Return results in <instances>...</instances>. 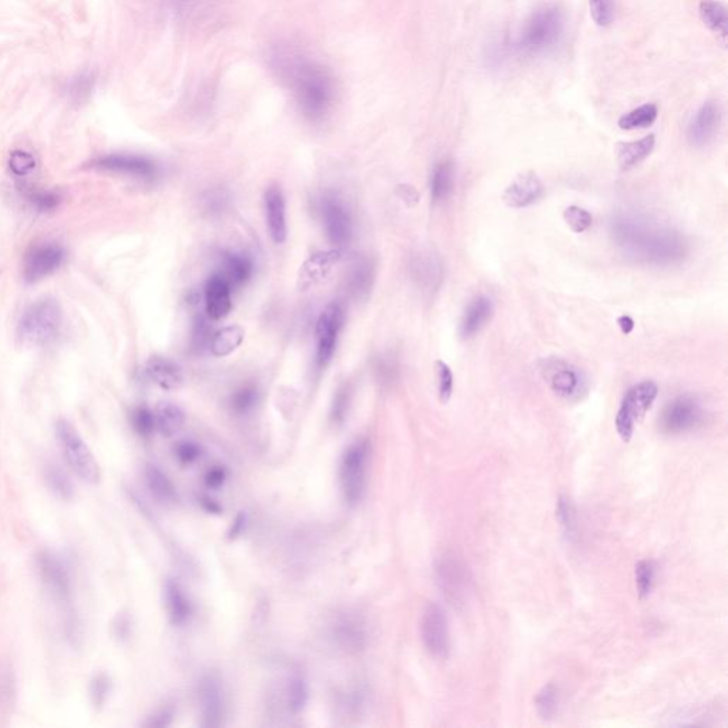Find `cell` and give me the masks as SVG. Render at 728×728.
<instances>
[{
  "mask_svg": "<svg viewBox=\"0 0 728 728\" xmlns=\"http://www.w3.org/2000/svg\"><path fill=\"white\" fill-rule=\"evenodd\" d=\"M269 64L292 93L299 110L310 121H322L332 113L337 86L330 69L289 43L269 51Z\"/></svg>",
  "mask_w": 728,
  "mask_h": 728,
  "instance_id": "obj_1",
  "label": "cell"
},
{
  "mask_svg": "<svg viewBox=\"0 0 728 728\" xmlns=\"http://www.w3.org/2000/svg\"><path fill=\"white\" fill-rule=\"evenodd\" d=\"M612 241L626 258L640 265L668 268L687 259L690 245L677 229L640 214H618L609 226Z\"/></svg>",
  "mask_w": 728,
  "mask_h": 728,
  "instance_id": "obj_2",
  "label": "cell"
},
{
  "mask_svg": "<svg viewBox=\"0 0 728 728\" xmlns=\"http://www.w3.org/2000/svg\"><path fill=\"white\" fill-rule=\"evenodd\" d=\"M565 14L557 5H544L535 9L521 29L517 49L525 56H539L557 48L564 39Z\"/></svg>",
  "mask_w": 728,
  "mask_h": 728,
  "instance_id": "obj_3",
  "label": "cell"
},
{
  "mask_svg": "<svg viewBox=\"0 0 728 728\" xmlns=\"http://www.w3.org/2000/svg\"><path fill=\"white\" fill-rule=\"evenodd\" d=\"M36 567L46 591L63 609L68 638L78 639V622L73 608V587L68 565L51 550H41L37 554Z\"/></svg>",
  "mask_w": 728,
  "mask_h": 728,
  "instance_id": "obj_4",
  "label": "cell"
},
{
  "mask_svg": "<svg viewBox=\"0 0 728 728\" xmlns=\"http://www.w3.org/2000/svg\"><path fill=\"white\" fill-rule=\"evenodd\" d=\"M63 312L58 300L41 298L27 306L17 323V336L26 346H46L60 333Z\"/></svg>",
  "mask_w": 728,
  "mask_h": 728,
  "instance_id": "obj_5",
  "label": "cell"
},
{
  "mask_svg": "<svg viewBox=\"0 0 728 728\" xmlns=\"http://www.w3.org/2000/svg\"><path fill=\"white\" fill-rule=\"evenodd\" d=\"M56 437L60 444L61 453L71 470L88 484H97L101 478L100 466L91 453L83 437L68 419H59L56 423Z\"/></svg>",
  "mask_w": 728,
  "mask_h": 728,
  "instance_id": "obj_6",
  "label": "cell"
},
{
  "mask_svg": "<svg viewBox=\"0 0 728 728\" xmlns=\"http://www.w3.org/2000/svg\"><path fill=\"white\" fill-rule=\"evenodd\" d=\"M659 387L655 382H645L634 384L629 389L622 400L618 414H616V430L624 443H629L633 437L634 429L645 414L651 409L658 399Z\"/></svg>",
  "mask_w": 728,
  "mask_h": 728,
  "instance_id": "obj_7",
  "label": "cell"
},
{
  "mask_svg": "<svg viewBox=\"0 0 728 728\" xmlns=\"http://www.w3.org/2000/svg\"><path fill=\"white\" fill-rule=\"evenodd\" d=\"M367 461H369V446L366 441L352 444L343 454L340 463V485L343 497L350 505L360 502L364 493Z\"/></svg>",
  "mask_w": 728,
  "mask_h": 728,
  "instance_id": "obj_8",
  "label": "cell"
},
{
  "mask_svg": "<svg viewBox=\"0 0 728 728\" xmlns=\"http://www.w3.org/2000/svg\"><path fill=\"white\" fill-rule=\"evenodd\" d=\"M319 214L326 236L336 251L347 248L352 241L353 224L345 202L335 194L323 195L319 201Z\"/></svg>",
  "mask_w": 728,
  "mask_h": 728,
  "instance_id": "obj_9",
  "label": "cell"
},
{
  "mask_svg": "<svg viewBox=\"0 0 728 728\" xmlns=\"http://www.w3.org/2000/svg\"><path fill=\"white\" fill-rule=\"evenodd\" d=\"M705 419V410L690 394L676 397L665 407L659 419L660 430L666 434H681L695 430Z\"/></svg>",
  "mask_w": 728,
  "mask_h": 728,
  "instance_id": "obj_10",
  "label": "cell"
},
{
  "mask_svg": "<svg viewBox=\"0 0 728 728\" xmlns=\"http://www.w3.org/2000/svg\"><path fill=\"white\" fill-rule=\"evenodd\" d=\"M437 584L447 601L454 606H460L466 601L470 592L471 577L463 561L456 555L441 557L436 565Z\"/></svg>",
  "mask_w": 728,
  "mask_h": 728,
  "instance_id": "obj_11",
  "label": "cell"
},
{
  "mask_svg": "<svg viewBox=\"0 0 728 728\" xmlns=\"http://www.w3.org/2000/svg\"><path fill=\"white\" fill-rule=\"evenodd\" d=\"M345 323V310L340 303L326 306L316 323V366L325 369L335 355L337 337Z\"/></svg>",
  "mask_w": 728,
  "mask_h": 728,
  "instance_id": "obj_12",
  "label": "cell"
},
{
  "mask_svg": "<svg viewBox=\"0 0 728 728\" xmlns=\"http://www.w3.org/2000/svg\"><path fill=\"white\" fill-rule=\"evenodd\" d=\"M424 648L436 659H447L450 653V631L446 612L440 604H429L419 623Z\"/></svg>",
  "mask_w": 728,
  "mask_h": 728,
  "instance_id": "obj_13",
  "label": "cell"
},
{
  "mask_svg": "<svg viewBox=\"0 0 728 728\" xmlns=\"http://www.w3.org/2000/svg\"><path fill=\"white\" fill-rule=\"evenodd\" d=\"M66 261L63 246L46 242L33 246L23 261V278L27 283H37L58 272Z\"/></svg>",
  "mask_w": 728,
  "mask_h": 728,
  "instance_id": "obj_14",
  "label": "cell"
},
{
  "mask_svg": "<svg viewBox=\"0 0 728 728\" xmlns=\"http://www.w3.org/2000/svg\"><path fill=\"white\" fill-rule=\"evenodd\" d=\"M548 386L562 399H574L584 390L582 373L562 359H545L539 366Z\"/></svg>",
  "mask_w": 728,
  "mask_h": 728,
  "instance_id": "obj_15",
  "label": "cell"
},
{
  "mask_svg": "<svg viewBox=\"0 0 728 728\" xmlns=\"http://www.w3.org/2000/svg\"><path fill=\"white\" fill-rule=\"evenodd\" d=\"M91 167L101 171L113 172V174L125 175L132 179L152 181L158 177L157 162L144 155L135 154H108L97 158Z\"/></svg>",
  "mask_w": 728,
  "mask_h": 728,
  "instance_id": "obj_16",
  "label": "cell"
},
{
  "mask_svg": "<svg viewBox=\"0 0 728 728\" xmlns=\"http://www.w3.org/2000/svg\"><path fill=\"white\" fill-rule=\"evenodd\" d=\"M723 108L717 101H707L698 108L687 127V142L696 148L714 142L723 125Z\"/></svg>",
  "mask_w": 728,
  "mask_h": 728,
  "instance_id": "obj_17",
  "label": "cell"
},
{
  "mask_svg": "<svg viewBox=\"0 0 728 728\" xmlns=\"http://www.w3.org/2000/svg\"><path fill=\"white\" fill-rule=\"evenodd\" d=\"M544 195V185L535 172H522L503 191L502 199L510 208H527Z\"/></svg>",
  "mask_w": 728,
  "mask_h": 728,
  "instance_id": "obj_18",
  "label": "cell"
},
{
  "mask_svg": "<svg viewBox=\"0 0 728 728\" xmlns=\"http://www.w3.org/2000/svg\"><path fill=\"white\" fill-rule=\"evenodd\" d=\"M201 724L204 727H219L224 717V693L221 683L214 676H207L199 686Z\"/></svg>",
  "mask_w": 728,
  "mask_h": 728,
  "instance_id": "obj_19",
  "label": "cell"
},
{
  "mask_svg": "<svg viewBox=\"0 0 728 728\" xmlns=\"http://www.w3.org/2000/svg\"><path fill=\"white\" fill-rule=\"evenodd\" d=\"M335 639L346 650H362L367 643V624L359 613L346 612L333 626Z\"/></svg>",
  "mask_w": 728,
  "mask_h": 728,
  "instance_id": "obj_20",
  "label": "cell"
},
{
  "mask_svg": "<svg viewBox=\"0 0 728 728\" xmlns=\"http://www.w3.org/2000/svg\"><path fill=\"white\" fill-rule=\"evenodd\" d=\"M232 288L221 272L214 273L205 286V310L211 320L226 319L232 309Z\"/></svg>",
  "mask_w": 728,
  "mask_h": 728,
  "instance_id": "obj_21",
  "label": "cell"
},
{
  "mask_svg": "<svg viewBox=\"0 0 728 728\" xmlns=\"http://www.w3.org/2000/svg\"><path fill=\"white\" fill-rule=\"evenodd\" d=\"M493 299L485 295L474 298L466 306L463 318H461L460 329H458L461 339L468 340L478 335L487 326V323L493 319Z\"/></svg>",
  "mask_w": 728,
  "mask_h": 728,
  "instance_id": "obj_22",
  "label": "cell"
},
{
  "mask_svg": "<svg viewBox=\"0 0 728 728\" xmlns=\"http://www.w3.org/2000/svg\"><path fill=\"white\" fill-rule=\"evenodd\" d=\"M411 272L419 288L426 292H434L443 282L444 269L440 256L430 251L419 252V255L414 256Z\"/></svg>",
  "mask_w": 728,
  "mask_h": 728,
  "instance_id": "obj_23",
  "label": "cell"
},
{
  "mask_svg": "<svg viewBox=\"0 0 728 728\" xmlns=\"http://www.w3.org/2000/svg\"><path fill=\"white\" fill-rule=\"evenodd\" d=\"M266 222L269 234L275 244H283L288 235L286 226V205L283 194L278 187H271L265 194Z\"/></svg>",
  "mask_w": 728,
  "mask_h": 728,
  "instance_id": "obj_24",
  "label": "cell"
},
{
  "mask_svg": "<svg viewBox=\"0 0 728 728\" xmlns=\"http://www.w3.org/2000/svg\"><path fill=\"white\" fill-rule=\"evenodd\" d=\"M145 374L158 387L164 390L179 389L182 384L181 369L165 357L154 356L148 360Z\"/></svg>",
  "mask_w": 728,
  "mask_h": 728,
  "instance_id": "obj_25",
  "label": "cell"
},
{
  "mask_svg": "<svg viewBox=\"0 0 728 728\" xmlns=\"http://www.w3.org/2000/svg\"><path fill=\"white\" fill-rule=\"evenodd\" d=\"M698 14L708 31L714 33L723 46H725L728 36V14L724 5L718 0H702L698 5Z\"/></svg>",
  "mask_w": 728,
  "mask_h": 728,
  "instance_id": "obj_26",
  "label": "cell"
},
{
  "mask_svg": "<svg viewBox=\"0 0 728 728\" xmlns=\"http://www.w3.org/2000/svg\"><path fill=\"white\" fill-rule=\"evenodd\" d=\"M222 276L228 281L231 288L245 285L253 273V263L249 256L235 252L222 253Z\"/></svg>",
  "mask_w": 728,
  "mask_h": 728,
  "instance_id": "obj_27",
  "label": "cell"
},
{
  "mask_svg": "<svg viewBox=\"0 0 728 728\" xmlns=\"http://www.w3.org/2000/svg\"><path fill=\"white\" fill-rule=\"evenodd\" d=\"M456 189V167L451 160H443L434 165L430 177L431 198L443 202L450 198Z\"/></svg>",
  "mask_w": 728,
  "mask_h": 728,
  "instance_id": "obj_28",
  "label": "cell"
},
{
  "mask_svg": "<svg viewBox=\"0 0 728 728\" xmlns=\"http://www.w3.org/2000/svg\"><path fill=\"white\" fill-rule=\"evenodd\" d=\"M655 145L656 138L653 134L643 137L638 142L621 143L618 145L619 167L623 171H629L631 168L645 161L646 158L655 150Z\"/></svg>",
  "mask_w": 728,
  "mask_h": 728,
  "instance_id": "obj_29",
  "label": "cell"
},
{
  "mask_svg": "<svg viewBox=\"0 0 728 728\" xmlns=\"http://www.w3.org/2000/svg\"><path fill=\"white\" fill-rule=\"evenodd\" d=\"M165 606L172 623L182 624L189 621L191 604L177 582L167 581L164 587Z\"/></svg>",
  "mask_w": 728,
  "mask_h": 728,
  "instance_id": "obj_30",
  "label": "cell"
},
{
  "mask_svg": "<svg viewBox=\"0 0 728 728\" xmlns=\"http://www.w3.org/2000/svg\"><path fill=\"white\" fill-rule=\"evenodd\" d=\"M244 339H245V330L242 329L241 326H228V327H224V329L214 333L209 349H211L214 356H229L231 353L235 352L241 346Z\"/></svg>",
  "mask_w": 728,
  "mask_h": 728,
  "instance_id": "obj_31",
  "label": "cell"
},
{
  "mask_svg": "<svg viewBox=\"0 0 728 728\" xmlns=\"http://www.w3.org/2000/svg\"><path fill=\"white\" fill-rule=\"evenodd\" d=\"M145 483H147L148 490L152 493V497L157 498L160 502L171 503L177 498V491H175L174 485L158 466H147Z\"/></svg>",
  "mask_w": 728,
  "mask_h": 728,
  "instance_id": "obj_32",
  "label": "cell"
},
{
  "mask_svg": "<svg viewBox=\"0 0 728 728\" xmlns=\"http://www.w3.org/2000/svg\"><path fill=\"white\" fill-rule=\"evenodd\" d=\"M44 481L49 490L60 500L70 501L74 497L73 481L58 464L49 463L44 466Z\"/></svg>",
  "mask_w": 728,
  "mask_h": 728,
  "instance_id": "obj_33",
  "label": "cell"
},
{
  "mask_svg": "<svg viewBox=\"0 0 728 728\" xmlns=\"http://www.w3.org/2000/svg\"><path fill=\"white\" fill-rule=\"evenodd\" d=\"M154 417L155 430L160 431L162 436H174L184 426V413L180 407L174 406V404L162 403L161 406H158Z\"/></svg>",
  "mask_w": 728,
  "mask_h": 728,
  "instance_id": "obj_34",
  "label": "cell"
},
{
  "mask_svg": "<svg viewBox=\"0 0 728 728\" xmlns=\"http://www.w3.org/2000/svg\"><path fill=\"white\" fill-rule=\"evenodd\" d=\"M172 14L182 22H198L211 11L212 0H167Z\"/></svg>",
  "mask_w": 728,
  "mask_h": 728,
  "instance_id": "obj_35",
  "label": "cell"
},
{
  "mask_svg": "<svg viewBox=\"0 0 728 728\" xmlns=\"http://www.w3.org/2000/svg\"><path fill=\"white\" fill-rule=\"evenodd\" d=\"M659 110L656 105H643L629 111L619 118V127L626 132L650 127L658 120Z\"/></svg>",
  "mask_w": 728,
  "mask_h": 728,
  "instance_id": "obj_36",
  "label": "cell"
},
{
  "mask_svg": "<svg viewBox=\"0 0 728 728\" xmlns=\"http://www.w3.org/2000/svg\"><path fill=\"white\" fill-rule=\"evenodd\" d=\"M535 705L540 717L552 720L559 707V690L554 685L544 686L535 697Z\"/></svg>",
  "mask_w": 728,
  "mask_h": 728,
  "instance_id": "obj_37",
  "label": "cell"
},
{
  "mask_svg": "<svg viewBox=\"0 0 728 728\" xmlns=\"http://www.w3.org/2000/svg\"><path fill=\"white\" fill-rule=\"evenodd\" d=\"M308 698H309V690H308L305 678L302 676H293L288 686L289 710L293 714L302 713L303 708L308 705Z\"/></svg>",
  "mask_w": 728,
  "mask_h": 728,
  "instance_id": "obj_38",
  "label": "cell"
},
{
  "mask_svg": "<svg viewBox=\"0 0 728 728\" xmlns=\"http://www.w3.org/2000/svg\"><path fill=\"white\" fill-rule=\"evenodd\" d=\"M557 520L564 528L567 537H575L577 530V513L575 503L567 495L559 497L557 502Z\"/></svg>",
  "mask_w": 728,
  "mask_h": 728,
  "instance_id": "obj_39",
  "label": "cell"
},
{
  "mask_svg": "<svg viewBox=\"0 0 728 728\" xmlns=\"http://www.w3.org/2000/svg\"><path fill=\"white\" fill-rule=\"evenodd\" d=\"M353 272L350 275V289L352 292L360 298V296L367 295L373 283V268L367 261L357 263L353 266Z\"/></svg>",
  "mask_w": 728,
  "mask_h": 728,
  "instance_id": "obj_40",
  "label": "cell"
},
{
  "mask_svg": "<svg viewBox=\"0 0 728 728\" xmlns=\"http://www.w3.org/2000/svg\"><path fill=\"white\" fill-rule=\"evenodd\" d=\"M111 693V678L106 673H97L93 676L88 685V696L93 707L103 708L107 703Z\"/></svg>",
  "mask_w": 728,
  "mask_h": 728,
  "instance_id": "obj_41",
  "label": "cell"
},
{
  "mask_svg": "<svg viewBox=\"0 0 728 728\" xmlns=\"http://www.w3.org/2000/svg\"><path fill=\"white\" fill-rule=\"evenodd\" d=\"M655 575L656 567L653 562L643 559L636 565L634 579H636V589L641 599L650 594L653 584H655Z\"/></svg>",
  "mask_w": 728,
  "mask_h": 728,
  "instance_id": "obj_42",
  "label": "cell"
},
{
  "mask_svg": "<svg viewBox=\"0 0 728 728\" xmlns=\"http://www.w3.org/2000/svg\"><path fill=\"white\" fill-rule=\"evenodd\" d=\"M258 389L252 386V384H248V386L241 387V389L236 390L235 393L232 394L231 406L235 413L245 414L258 404Z\"/></svg>",
  "mask_w": 728,
  "mask_h": 728,
  "instance_id": "obj_43",
  "label": "cell"
},
{
  "mask_svg": "<svg viewBox=\"0 0 728 728\" xmlns=\"http://www.w3.org/2000/svg\"><path fill=\"white\" fill-rule=\"evenodd\" d=\"M437 384H438V397L441 403H448L454 392V376L450 366L443 360H437L436 364Z\"/></svg>",
  "mask_w": 728,
  "mask_h": 728,
  "instance_id": "obj_44",
  "label": "cell"
},
{
  "mask_svg": "<svg viewBox=\"0 0 728 728\" xmlns=\"http://www.w3.org/2000/svg\"><path fill=\"white\" fill-rule=\"evenodd\" d=\"M564 219L565 222H567V226H569V229L574 231L575 234L586 232L587 229L591 228L592 222H594L591 214H589L586 209L576 207V205H572V207H567V208L565 209Z\"/></svg>",
  "mask_w": 728,
  "mask_h": 728,
  "instance_id": "obj_45",
  "label": "cell"
},
{
  "mask_svg": "<svg viewBox=\"0 0 728 728\" xmlns=\"http://www.w3.org/2000/svg\"><path fill=\"white\" fill-rule=\"evenodd\" d=\"M350 401H352V389L345 384L336 392L335 399H333L332 410H330V419L333 423L342 424L346 419Z\"/></svg>",
  "mask_w": 728,
  "mask_h": 728,
  "instance_id": "obj_46",
  "label": "cell"
},
{
  "mask_svg": "<svg viewBox=\"0 0 728 728\" xmlns=\"http://www.w3.org/2000/svg\"><path fill=\"white\" fill-rule=\"evenodd\" d=\"M208 319L201 316V318L195 320L191 337V346L195 352L201 353L204 352L205 349L211 347L214 333H212V327L211 325H209Z\"/></svg>",
  "mask_w": 728,
  "mask_h": 728,
  "instance_id": "obj_47",
  "label": "cell"
},
{
  "mask_svg": "<svg viewBox=\"0 0 728 728\" xmlns=\"http://www.w3.org/2000/svg\"><path fill=\"white\" fill-rule=\"evenodd\" d=\"M591 16L597 26H611L614 19L613 0H589Z\"/></svg>",
  "mask_w": 728,
  "mask_h": 728,
  "instance_id": "obj_48",
  "label": "cell"
},
{
  "mask_svg": "<svg viewBox=\"0 0 728 728\" xmlns=\"http://www.w3.org/2000/svg\"><path fill=\"white\" fill-rule=\"evenodd\" d=\"M132 423L134 426L135 431L140 436L148 437L152 436L155 430V417L152 410L148 407L142 406L133 411Z\"/></svg>",
  "mask_w": 728,
  "mask_h": 728,
  "instance_id": "obj_49",
  "label": "cell"
},
{
  "mask_svg": "<svg viewBox=\"0 0 728 728\" xmlns=\"http://www.w3.org/2000/svg\"><path fill=\"white\" fill-rule=\"evenodd\" d=\"M93 84H95V80H93L91 74H78V78H73L70 88H69V96H70L71 100L76 101V103L86 100L90 96L91 90H93Z\"/></svg>",
  "mask_w": 728,
  "mask_h": 728,
  "instance_id": "obj_50",
  "label": "cell"
},
{
  "mask_svg": "<svg viewBox=\"0 0 728 728\" xmlns=\"http://www.w3.org/2000/svg\"><path fill=\"white\" fill-rule=\"evenodd\" d=\"M27 199L32 202L34 208L39 209V211H51V209L56 208L59 205V198L58 194H54L51 191H43V189H39V191H34V189H29L26 192Z\"/></svg>",
  "mask_w": 728,
  "mask_h": 728,
  "instance_id": "obj_51",
  "label": "cell"
},
{
  "mask_svg": "<svg viewBox=\"0 0 728 728\" xmlns=\"http://www.w3.org/2000/svg\"><path fill=\"white\" fill-rule=\"evenodd\" d=\"M229 197L228 192L224 189H211L204 195V208L205 211L214 214H221L226 211V205H228Z\"/></svg>",
  "mask_w": 728,
  "mask_h": 728,
  "instance_id": "obj_52",
  "label": "cell"
},
{
  "mask_svg": "<svg viewBox=\"0 0 728 728\" xmlns=\"http://www.w3.org/2000/svg\"><path fill=\"white\" fill-rule=\"evenodd\" d=\"M36 167L34 158L27 152H17L11 157V168L16 177H27Z\"/></svg>",
  "mask_w": 728,
  "mask_h": 728,
  "instance_id": "obj_53",
  "label": "cell"
},
{
  "mask_svg": "<svg viewBox=\"0 0 728 728\" xmlns=\"http://www.w3.org/2000/svg\"><path fill=\"white\" fill-rule=\"evenodd\" d=\"M201 454V448L191 441H184L175 447V456L181 463L189 464L198 458Z\"/></svg>",
  "mask_w": 728,
  "mask_h": 728,
  "instance_id": "obj_54",
  "label": "cell"
},
{
  "mask_svg": "<svg viewBox=\"0 0 728 728\" xmlns=\"http://www.w3.org/2000/svg\"><path fill=\"white\" fill-rule=\"evenodd\" d=\"M172 717H174L172 710H170V708H162V710H160V712L155 713V714L148 718L145 725H147V727H167V725L171 724Z\"/></svg>",
  "mask_w": 728,
  "mask_h": 728,
  "instance_id": "obj_55",
  "label": "cell"
},
{
  "mask_svg": "<svg viewBox=\"0 0 728 728\" xmlns=\"http://www.w3.org/2000/svg\"><path fill=\"white\" fill-rule=\"evenodd\" d=\"M113 629H115V638L125 640L130 636V631H132V621L125 613L118 614L115 624H113Z\"/></svg>",
  "mask_w": 728,
  "mask_h": 728,
  "instance_id": "obj_56",
  "label": "cell"
},
{
  "mask_svg": "<svg viewBox=\"0 0 728 728\" xmlns=\"http://www.w3.org/2000/svg\"><path fill=\"white\" fill-rule=\"evenodd\" d=\"M397 194L409 207H414L419 199V192L411 185H400Z\"/></svg>",
  "mask_w": 728,
  "mask_h": 728,
  "instance_id": "obj_57",
  "label": "cell"
},
{
  "mask_svg": "<svg viewBox=\"0 0 728 728\" xmlns=\"http://www.w3.org/2000/svg\"><path fill=\"white\" fill-rule=\"evenodd\" d=\"M377 373H379L380 377H382L384 382H393L396 379L397 374V367L393 362H387V360H382L377 364Z\"/></svg>",
  "mask_w": 728,
  "mask_h": 728,
  "instance_id": "obj_58",
  "label": "cell"
},
{
  "mask_svg": "<svg viewBox=\"0 0 728 728\" xmlns=\"http://www.w3.org/2000/svg\"><path fill=\"white\" fill-rule=\"evenodd\" d=\"M224 480H226V474L221 468H214L207 475V484H208L209 487H219L224 483Z\"/></svg>",
  "mask_w": 728,
  "mask_h": 728,
  "instance_id": "obj_59",
  "label": "cell"
},
{
  "mask_svg": "<svg viewBox=\"0 0 728 728\" xmlns=\"http://www.w3.org/2000/svg\"><path fill=\"white\" fill-rule=\"evenodd\" d=\"M618 325L619 327H621L622 332L624 333V335H631V333L633 332L634 320L631 319V316L624 315L622 316V318H619Z\"/></svg>",
  "mask_w": 728,
  "mask_h": 728,
  "instance_id": "obj_60",
  "label": "cell"
}]
</instances>
